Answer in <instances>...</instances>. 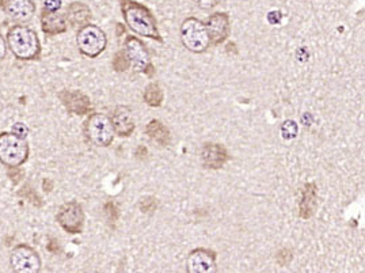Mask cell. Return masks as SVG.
<instances>
[{
    "label": "cell",
    "instance_id": "6da1fadb",
    "mask_svg": "<svg viewBox=\"0 0 365 273\" xmlns=\"http://www.w3.org/2000/svg\"><path fill=\"white\" fill-rule=\"evenodd\" d=\"M120 6L129 29L141 37L163 43V38L158 30L156 19L148 7L135 0H120Z\"/></svg>",
    "mask_w": 365,
    "mask_h": 273
},
{
    "label": "cell",
    "instance_id": "7a4b0ae2",
    "mask_svg": "<svg viewBox=\"0 0 365 273\" xmlns=\"http://www.w3.org/2000/svg\"><path fill=\"white\" fill-rule=\"evenodd\" d=\"M6 43L16 58L36 60L41 55V43L37 33L25 25H15L9 30Z\"/></svg>",
    "mask_w": 365,
    "mask_h": 273
},
{
    "label": "cell",
    "instance_id": "3957f363",
    "mask_svg": "<svg viewBox=\"0 0 365 273\" xmlns=\"http://www.w3.org/2000/svg\"><path fill=\"white\" fill-rule=\"evenodd\" d=\"M29 157V144L25 138H21L13 132L0 133V163L16 169L22 166Z\"/></svg>",
    "mask_w": 365,
    "mask_h": 273
},
{
    "label": "cell",
    "instance_id": "277c9868",
    "mask_svg": "<svg viewBox=\"0 0 365 273\" xmlns=\"http://www.w3.org/2000/svg\"><path fill=\"white\" fill-rule=\"evenodd\" d=\"M183 46L193 53H204L210 48V36L204 22L197 18H187L181 26Z\"/></svg>",
    "mask_w": 365,
    "mask_h": 273
},
{
    "label": "cell",
    "instance_id": "5b68a950",
    "mask_svg": "<svg viewBox=\"0 0 365 273\" xmlns=\"http://www.w3.org/2000/svg\"><path fill=\"white\" fill-rule=\"evenodd\" d=\"M76 43L79 51L90 58H98L106 49L108 38L105 31L91 24L82 26L76 34Z\"/></svg>",
    "mask_w": 365,
    "mask_h": 273
},
{
    "label": "cell",
    "instance_id": "8992f818",
    "mask_svg": "<svg viewBox=\"0 0 365 273\" xmlns=\"http://www.w3.org/2000/svg\"><path fill=\"white\" fill-rule=\"evenodd\" d=\"M85 132L90 143L98 147H108L113 143L114 130L108 115L94 113L86 121Z\"/></svg>",
    "mask_w": 365,
    "mask_h": 273
},
{
    "label": "cell",
    "instance_id": "52a82bcc",
    "mask_svg": "<svg viewBox=\"0 0 365 273\" xmlns=\"http://www.w3.org/2000/svg\"><path fill=\"white\" fill-rule=\"evenodd\" d=\"M124 52L127 55L130 67L138 72H144L148 76L154 73V66L151 64L150 53L141 40L133 36H128L124 43Z\"/></svg>",
    "mask_w": 365,
    "mask_h": 273
},
{
    "label": "cell",
    "instance_id": "ba28073f",
    "mask_svg": "<svg viewBox=\"0 0 365 273\" xmlns=\"http://www.w3.org/2000/svg\"><path fill=\"white\" fill-rule=\"evenodd\" d=\"M10 265L16 273H38L41 271V259L33 247L18 244L10 254Z\"/></svg>",
    "mask_w": 365,
    "mask_h": 273
},
{
    "label": "cell",
    "instance_id": "9c48e42d",
    "mask_svg": "<svg viewBox=\"0 0 365 273\" xmlns=\"http://www.w3.org/2000/svg\"><path fill=\"white\" fill-rule=\"evenodd\" d=\"M61 229L68 234H81L85 226V212L79 202H68L63 204L56 215Z\"/></svg>",
    "mask_w": 365,
    "mask_h": 273
},
{
    "label": "cell",
    "instance_id": "30bf717a",
    "mask_svg": "<svg viewBox=\"0 0 365 273\" xmlns=\"http://www.w3.org/2000/svg\"><path fill=\"white\" fill-rule=\"evenodd\" d=\"M186 269L190 273L216 272V253L205 247L192 250L187 256Z\"/></svg>",
    "mask_w": 365,
    "mask_h": 273
},
{
    "label": "cell",
    "instance_id": "8fae6325",
    "mask_svg": "<svg viewBox=\"0 0 365 273\" xmlns=\"http://www.w3.org/2000/svg\"><path fill=\"white\" fill-rule=\"evenodd\" d=\"M204 25L208 31L210 41L215 45L225 43L230 36L231 22H230V16L225 13H215L210 15L204 22Z\"/></svg>",
    "mask_w": 365,
    "mask_h": 273
},
{
    "label": "cell",
    "instance_id": "7c38bea8",
    "mask_svg": "<svg viewBox=\"0 0 365 273\" xmlns=\"http://www.w3.org/2000/svg\"><path fill=\"white\" fill-rule=\"evenodd\" d=\"M0 9L16 22H28L36 13L33 0H0Z\"/></svg>",
    "mask_w": 365,
    "mask_h": 273
},
{
    "label": "cell",
    "instance_id": "4fadbf2b",
    "mask_svg": "<svg viewBox=\"0 0 365 273\" xmlns=\"http://www.w3.org/2000/svg\"><path fill=\"white\" fill-rule=\"evenodd\" d=\"M58 97L63 102V105L67 108V110L73 115H87L91 109L90 98L81 91L64 90L58 94Z\"/></svg>",
    "mask_w": 365,
    "mask_h": 273
},
{
    "label": "cell",
    "instance_id": "5bb4252c",
    "mask_svg": "<svg viewBox=\"0 0 365 273\" xmlns=\"http://www.w3.org/2000/svg\"><path fill=\"white\" fill-rule=\"evenodd\" d=\"M201 159L205 168L217 170L222 169L228 162L230 155L222 144L208 143L201 150Z\"/></svg>",
    "mask_w": 365,
    "mask_h": 273
},
{
    "label": "cell",
    "instance_id": "9a60e30c",
    "mask_svg": "<svg viewBox=\"0 0 365 273\" xmlns=\"http://www.w3.org/2000/svg\"><path fill=\"white\" fill-rule=\"evenodd\" d=\"M110 121H112L114 133L121 138L130 136L135 130V121L132 118V110L128 106L115 108Z\"/></svg>",
    "mask_w": 365,
    "mask_h": 273
},
{
    "label": "cell",
    "instance_id": "2e32d148",
    "mask_svg": "<svg viewBox=\"0 0 365 273\" xmlns=\"http://www.w3.org/2000/svg\"><path fill=\"white\" fill-rule=\"evenodd\" d=\"M41 26L45 34L57 36L67 31L68 22L66 15L60 14L58 11H48L43 9L41 14Z\"/></svg>",
    "mask_w": 365,
    "mask_h": 273
},
{
    "label": "cell",
    "instance_id": "e0dca14e",
    "mask_svg": "<svg viewBox=\"0 0 365 273\" xmlns=\"http://www.w3.org/2000/svg\"><path fill=\"white\" fill-rule=\"evenodd\" d=\"M317 204H318V189L314 182L306 184L303 190H302V196H300V202H299V214L302 219H309L314 215L315 210H317Z\"/></svg>",
    "mask_w": 365,
    "mask_h": 273
},
{
    "label": "cell",
    "instance_id": "ac0fdd59",
    "mask_svg": "<svg viewBox=\"0 0 365 273\" xmlns=\"http://www.w3.org/2000/svg\"><path fill=\"white\" fill-rule=\"evenodd\" d=\"M91 16L93 15H91L90 7L81 1L71 3L67 9V15H66L67 22L70 24L71 26L79 28V29L90 22Z\"/></svg>",
    "mask_w": 365,
    "mask_h": 273
},
{
    "label": "cell",
    "instance_id": "d6986e66",
    "mask_svg": "<svg viewBox=\"0 0 365 273\" xmlns=\"http://www.w3.org/2000/svg\"><path fill=\"white\" fill-rule=\"evenodd\" d=\"M145 133L162 147H168L171 142L169 128L159 120H151L145 128Z\"/></svg>",
    "mask_w": 365,
    "mask_h": 273
},
{
    "label": "cell",
    "instance_id": "ffe728a7",
    "mask_svg": "<svg viewBox=\"0 0 365 273\" xmlns=\"http://www.w3.org/2000/svg\"><path fill=\"white\" fill-rule=\"evenodd\" d=\"M143 98H144V102L148 106L159 108L162 105V102H163L165 96H163V91H162V88H160L158 83H150L144 90Z\"/></svg>",
    "mask_w": 365,
    "mask_h": 273
},
{
    "label": "cell",
    "instance_id": "44dd1931",
    "mask_svg": "<svg viewBox=\"0 0 365 273\" xmlns=\"http://www.w3.org/2000/svg\"><path fill=\"white\" fill-rule=\"evenodd\" d=\"M129 67H130V64H129V60H128L124 49L118 51L113 58V68L117 72H124L127 71Z\"/></svg>",
    "mask_w": 365,
    "mask_h": 273
},
{
    "label": "cell",
    "instance_id": "7402d4cb",
    "mask_svg": "<svg viewBox=\"0 0 365 273\" xmlns=\"http://www.w3.org/2000/svg\"><path fill=\"white\" fill-rule=\"evenodd\" d=\"M281 133L284 139H294L297 135V124L294 120H287L281 125Z\"/></svg>",
    "mask_w": 365,
    "mask_h": 273
},
{
    "label": "cell",
    "instance_id": "603a6c76",
    "mask_svg": "<svg viewBox=\"0 0 365 273\" xmlns=\"http://www.w3.org/2000/svg\"><path fill=\"white\" fill-rule=\"evenodd\" d=\"M139 207H140L141 212H145V214L153 212L156 210V199H154V197H144L139 202Z\"/></svg>",
    "mask_w": 365,
    "mask_h": 273
},
{
    "label": "cell",
    "instance_id": "cb8c5ba5",
    "mask_svg": "<svg viewBox=\"0 0 365 273\" xmlns=\"http://www.w3.org/2000/svg\"><path fill=\"white\" fill-rule=\"evenodd\" d=\"M276 259H277L280 267H285V265H288L292 261V253L288 249H282V250L277 253Z\"/></svg>",
    "mask_w": 365,
    "mask_h": 273
},
{
    "label": "cell",
    "instance_id": "d4e9b609",
    "mask_svg": "<svg viewBox=\"0 0 365 273\" xmlns=\"http://www.w3.org/2000/svg\"><path fill=\"white\" fill-rule=\"evenodd\" d=\"M192 1L196 3L198 7H201V9H204V10H210V9L216 7L220 0H192Z\"/></svg>",
    "mask_w": 365,
    "mask_h": 273
},
{
    "label": "cell",
    "instance_id": "484cf974",
    "mask_svg": "<svg viewBox=\"0 0 365 273\" xmlns=\"http://www.w3.org/2000/svg\"><path fill=\"white\" fill-rule=\"evenodd\" d=\"M61 7V0H45V10L58 11Z\"/></svg>",
    "mask_w": 365,
    "mask_h": 273
},
{
    "label": "cell",
    "instance_id": "4316f807",
    "mask_svg": "<svg viewBox=\"0 0 365 273\" xmlns=\"http://www.w3.org/2000/svg\"><path fill=\"white\" fill-rule=\"evenodd\" d=\"M13 133L18 135V136H21V138H26V135H28V128L25 127V124H22V123H16L14 127H13Z\"/></svg>",
    "mask_w": 365,
    "mask_h": 273
},
{
    "label": "cell",
    "instance_id": "83f0119b",
    "mask_svg": "<svg viewBox=\"0 0 365 273\" xmlns=\"http://www.w3.org/2000/svg\"><path fill=\"white\" fill-rule=\"evenodd\" d=\"M106 212H108V215H109V219H112V220H115V219L118 217L117 208H115V205H114L113 202H108V204H106Z\"/></svg>",
    "mask_w": 365,
    "mask_h": 273
},
{
    "label": "cell",
    "instance_id": "f1b7e54d",
    "mask_svg": "<svg viewBox=\"0 0 365 273\" xmlns=\"http://www.w3.org/2000/svg\"><path fill=\"white\" fill-rule=\"evenodd\" d=\"M7 43L4 40V37L0 34V63L4 60L6 55H7Z\"/></svg>",
    "mask_w": 365,
    "mask_h": 273
},
{
    "label": "cell",
    "instance_id": "f546056e",
    "mask_svg": "<svg viewBox=\"0 0 365 273\" xmlns=\"http://www.w3.org/2000/svg\"><path fill=\"white\" fill-rule=\"evenodd\" d=\"M136 155L140 157V158L141 157H145V155H147V150H145L143 145H140V147L138 148V151H136Z\"/></svg>",
    "mask_w": 365,
    "mask_h": 273
}]
</instances>
